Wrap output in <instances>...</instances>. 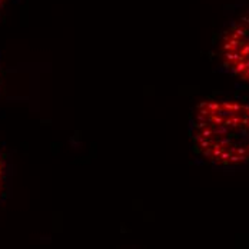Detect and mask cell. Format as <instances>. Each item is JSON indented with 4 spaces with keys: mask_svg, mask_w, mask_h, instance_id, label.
Returning <instances> with one entry per match:
<instances>
[{
    "mask_svg": "<svg viewBox=\"0 0 249 249\" xmlns=\"http://www.w3.org/2000/svg\"><path fill=\"white\" fill-rule=\"evenodd\" d=\"M194 150L218 166L249 163V102L206 99L191 121Z\"/></svg>",
    "mask_w": 249,
    "mask_h": 249,
    "instance_id": "1",
    "label": "cell"
},
{
    "mask_svg": "<svg viewBox=\"0 0 249 249\" xmlns=\"http://www.w3.org/2000/svg\"><path fill=\"white\" fill-rule=\"evenodd\" d=\"M0 72H1V68H0Z\"/></svg>",
    "mask_w": 249,
    "mask_h": 249,
    "instance_id": "5",
    "label": "cell"
},
{
    "mask_svg": "<svg viewBox=\"0 0 249 249\" xmlns=\"http://www.w3.org/2000/svg\"><path fill=\"white\" fill-rule=\"evenodd\" d=\"M7 1H9V0H0V13H1V12H3V9L6 7Z\"/></svg>",
    "mask_w": 249,
    "mask_h": 249,
    "instance_id": "4",
    "label": "cell"
},
{
    "mask_svg": "<svg viewBox=\"0 0 249 249\" xmlns=\"http://www.w3.org/2000/svg\"><path fill=\"white\" fill-rule=\"evenodd\" d=\"M219 57L232 75L249 83V12L224 32L219 42Z\"/></svg>",
    "mask_w": 249,
    "mask_h": 249,
    "instance_id": "2",
    "label": "cell"
},
{
    "mask_svg": "<svg viewBox=\"0 0 249 249\" xmlns=\"http://www.w3.org/2000/svg\"><path fill=\"white\" fill-rule=\"evenodd\" d=\"M6 183H7V160L4 153L0 150V199L4 194Z\"/></svg>",
    "mask_w": 249,
    "mask_h": 249,
    "instance_id": "3",
    "label": "cell"
}]
</instances>
